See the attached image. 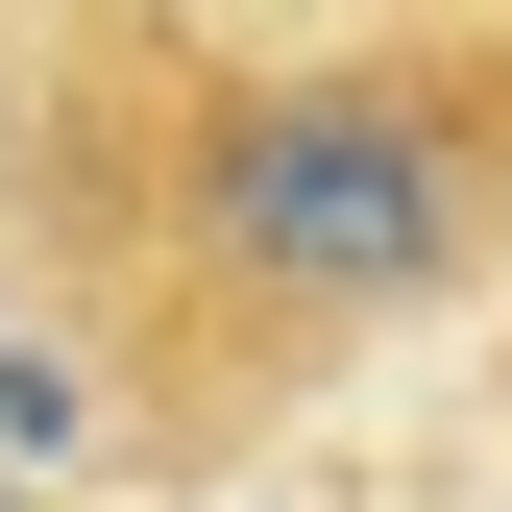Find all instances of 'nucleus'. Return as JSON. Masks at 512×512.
<instances>
[{
    "label": "nucleus",
    "mask_w": 512,
    "mask_h": 512,
    "mask_svg": "<svg viewBox=\"0 0 512 512\" xmlns=\"http://www.w3.org/2000/svg\"><path fill=\"white\" fill-rule=\"evenodd\" d=\"M464 269H512V25L293 49L171 122V293L220 366H342Z\"/></svg>",
    "instance_id": "1"
},
{
    "label": "nucleus",
    "mask_w": 512,
    "mask_h": 512,
    "mask_svg": "<svg viewBox=\"0 0 512 512\" xmlns=\"http://www.w3.org/2000/svg\"><path fill=\"white\" fill-rule=\"evenodd\" d=\"M0 512H25V488H0Z\"/></svg>",
    "instance_id": "2"
}]
</instances>
